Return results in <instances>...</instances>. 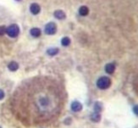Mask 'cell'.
<instances>
[{"mask_svg": "<svg viewBox=\"0 0 138 128\" xmlns=\"http://www.w3.org/2000/svg\"><path fill=\"white\" fill-rule=\"evenodd\" d=\"M110 85H111V80L108 78V77H106V76L101 77L97 82V87L103 90L108 88V87H110Z\"/></svg>", "mask_w": 138, "mask_h": 128, "instance_id": "6da1fadb", "label": "cell"}, {"mask_svg": "<svg viewBox=\"0 0 138 128\" xmlns=\"http://www.w3.org/2000/svg\"><path fill=\"white\" fill-rule=\"evenodd\" d=\"M61 43H62L63 46H68L70 43V40L69 37H64V38L61 40Z\"/></svg>", "mask_w": 138, "mask_h": 128, "instance_id": "7c38bea8", "label": "cell"}, {"mask_svg": "<svg viewBox=\"0 0 138 128\" xmlns=\"http://www.w3.org/2000/svg\"><path fill=\"white\" fill-rule=\"evenodd\" d=\"M4 92L3 91L2 89H0V100H2V99H4Z\"/></svg>", "mask_w": 138, "mask_h": 128, "instance_id": "2e32d148", "label": "cell"}, {"mask_svg": "<svg viewBox=\"0 0 138 128\" xmlns=\"http://www.w3.org/2000/svg\"><path fill=\"white\" fill-rule=\"evenodd\" d=\"M8 68H9V71H15L18 70V68H19V65H18V63L15 62V61H12V62H10L9 64V65H8Z\"/></svg>", "mask_w": 138, "mask_h": 128, "instance_id": "8992f818", "label": "cell"}, {"mask_svg": "<svg viewBox=\"0 0 138 128\" xmlns=\"http://www.w3.org/2000/svg\"><path fill=\"white\" fill-rule=\"evenodd\" d=\"M6 30L7 29L5 28V26H0V36H3L4 34L6 32Z\"/></svg>", "mask_w": 138, "mask_h": 128, "instance_id": "9a60e30c", "label": "cell"}, {"mask_svg": "<svg viewBox=\"0 0 138 128\" xmlns=\"http://www.w3.org/2000/svg\"><path fill=\"white\" fill-rule=\"evenodd\" d=\"M71 110L74 112H79L82 110V105L81 103L77 102V101H75L71 103Z\"/></svg>", "mask_w": 138, "mask_h": 128, "instance_id": "277c9868", "label": "cell"}, {"mask_svg": "<svg viewBox=\"0 0 138 128\" xmlns=\"http://www.w3.org/2000/svg\"><path fill=\"white\" fill-rule=\"evenodd\" d=\"M54 16L57 19H59V20H62L65 17V14L64 13L62 10H57V11L54 12Z\"/></svg>", "mask_w": 138, "mask_h": 128, "instance_id": "ba28073f", "label": "cell"}, {"mask_svg": "<svg viewBox=\"0 0 138 128\" xmlns=\"http://www.w3.org/2000/svg\"><path fill=\"white\" fill-rule=\"evenodd\" d=\"M79 12L81 15H86L88 14V9H87L86 6H82L81 9H80Z\"/></svg>", "mask_w": 138, "mask_h": 128, "instance_id": "8fae6325", "label": "cell"}, {"mask_svg": "<svg viewBox=\"0 0 138 128\" xmlns=\"http://www.w3.org/2000/svg\"><path fill=\"white\" fill-rule=\"evenodd\" d=\"M0 128H1V127H0Z\"/></svg>", "mask_w": 138, "mask_h": 128, "instance_id": "d6986e66", "label": "cell"}, {"mask_svg": "<svg viewBox=\"0 0 138 128\" xmlns=\"http://www.w3.org/2000/svg\"><path fill=\"white\" fill-rule=\"evenodd\" d=\"M17 1H20V0H17Z\"/></svg>", "mask_w": 138, "mask_h": 128, "instance_id": "ac0fdd59", "label": "cell"}, {"mask_svg": "<svg viewBox=\"0 0 138 128\" xmlns=\"http://www.w3.org/2000/svg\"><path fill=\"white\" fill-rule=\"evenodd\" d=\"M58 53H59V49H50L47 50V54H48L49 55H55L57 54Z\"/></svg>", "mask_w": 138, "mask_h": 128, "instance_id": "4fadbf2b", "label": "cell"}, {"mask_svg": "<svg viewBox=\"0 0 138 128\" xmlns=\"http://www.w3.org/2000/svg\"><path fill=\"white\" fill-rule=\"evenodd\" d=\"M100 118H101L100 113H97V112H94V113L91 115L92 121H95V122L99 121H100Z\"/></svg>", "mask_w": 138, "mask_h": 128, "instance_id": "30bf717a", "label": "cell"}, {"mask_svg": "<svg viewBox=\"0 0 138 128\" xmlns=\"http://www.w3.org/2000/svg\"><path fill=\"white\" fill-rule=\"evenodd\" d=\"M105 70L107 71V73L112 74V73H114V71L115 70V65H114V64H108L105 67Z\"/></svg>", "mask_w": 138, "mask_h": 128, "instance_id": "52a82bcc", "label": "cell"}, {"mask_svg": "<svg viewBox=\"0 0 138 128\" xmlns=\"http://www.w3.org/2000/svg\"><path fill=\"white\" fill-rule=\"evenodd\" d=\"M56 25L54 23H48L45 27V32L48 34V35H52V34H54L56 32Z\"/></svg>", "mask_w": 138, "mask_h": 128, "instance_id": "3957f363", "label": "cell"}, {"mask_svg": "<svg viewBox=\"0 0 138 128\" xmlns=\"http://www.w3.org/2000/svg\"><path fill=\"white\" fill-rule=\"evenodd\" d=\"M134 113L136 114V115H138V105L135 106L134 107Z\"/></svg>", "mask_w": 138, "mask_h": 128, "instance_id": "e0dca14e", "label": "cell"}, {"mask_svg": "<svg viewBox=\"0 0 138 128\" xmlns=\"http://www.w3.org/2000/svg\"><path fill=\"white\" fill-rule=\"evenodd\" d=\"M6 32L10 37H16L19 35V32H20L19 26L15 25V24H13V25L9 26V27L7 28Z\"/></svg>", "mask_w": 138, "mask_h": 128, "instance_id": "7a4b0ae2", "label": "cell"}, {"mask_svg": "<svg viewBox=\"0 0 138 128\" xmlns=\"http://www.w3.org/2000/svg\"><path fill=\"white\" fill-rule=\"evenodd\" d=\"M94 112H97V113H100L101 110H102V105L100 104L99 103H96L94 106Z\"/></svg>", "mask_w": 138, "mask_h": 128, "instance_id": "5bb4252c", "label": "cell"}, {"mask_svg": "<svg viewBox=\"0 0 138 128\" xmlns=\"http://www.w3.org/2000/svg\"><path fill=\"white\" fill-rule=\"evenodd\" d=\"M31 35L34 37H37L41 35V31L39 28H33L31 30Z\"/></svg>", "mask_w": 138, "mask_h": 128, "instance_id": "9c48e42d", "label": "cell"}, {"mask_svg": "<svg viewBox=\"0 0 138 128\" xmlns=\"http://www.w3.org/2000/svg\"><path fill=\"white\" fill-rule=\"evenodd\" d=\"M31 12L32 13L33 15H37L40 12V6L37 4H32L30 7Z\"/></svg>", "mask_w": 138, "mask_h": 128, "instance_id": "5b68a950", "label": "cell"}]
</instances>
